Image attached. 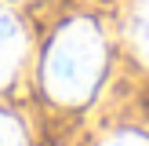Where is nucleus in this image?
<instances>
[{
	"label": "nucleus",
	"mask_w": 149,
	"mask_h": 146,
	"mask_svg": "<svg viewBox=\"0 0 149 146\" xmlns=\"http://www.w3.org/2000/svg\"><path fill=\"white\" fill-rule=\"evenodd\" d=\"M22 55H26V33L7 11H0V88L15 77Z\"/></svg>",
	"instance_id": "2"
},
{
	"label": "nucleus",
	"mask_w": 149,
	"mask_h": 146,
	"mask_svg": "<svg viewBox=\"0 0 149 146\" xmlns=\"http://www.w3.org/2000/svg\"><path fill=\"white\" fill-rule=\"evenodd\" d=\"M106 66V44L91 22H69L55 36L44 62V84L58 102H84Z\"/></svg>",
	"instance_id": "1"
},
{
	"label": "nucleus",
	"mask_w": 149,
	"mask_h": 146,
	"mask_svg": "<svg viewBox=\"0 0 149 146\" xmlns=\"http://www.w3.org/2000/svg\"><path fill=\"white\" fill-rule=\"evenodd\" d=\"M0 146H26L22 124L11 121V117H4V113H0Z\"/></svg>",
	"instance_id": "4"
},
{
	"label": "nucleus",
	"mask_w": 149,
	"mask_h": 146,
	"mask_svg": "<svg viewBox=\"0 0 149 146\" xmlns=\"http://www.w3.org/2000/svg\"><path fill=\"white\" fill-rule=\"evenodd\" d=\"M127 33H131V44H135L138 58L149 62V0H135V7H131V22H127Z\"/></svg>",
	"instance_id": "3"
},
{
	"label": "nucleus",
	"mask_w": 149,
	"mask_h": 146,
	"mask_svg": "<svg viewBox=\"0 0 149 146\" xmlns=\"http://www.w3.org/2000/svg\"><path fill=\"white\" fill-rule=\"evenodd\" d=\"M102 146H149V139L138 135V131H120V135H113L109 142H102Z\"/></svg>",
	"instance_id": "5"
}]
</instances>
